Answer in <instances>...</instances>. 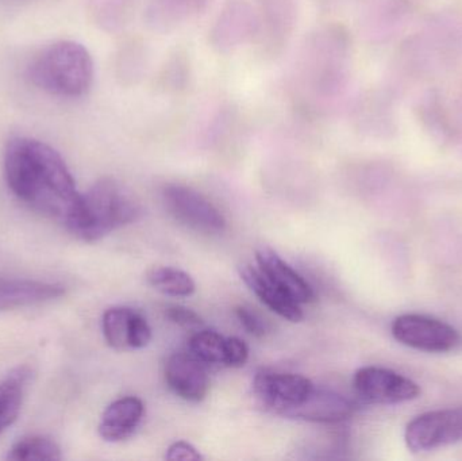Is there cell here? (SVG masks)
Returning a JSON list of instances; mask_svg holds the SVG:
<instances>
[{
  "mask_svg": "<svg viewBox=\"0 0 462 461\" xmlns=\"http://www.w3.org/2000/svg\"><path fill=\"white\" fill-rule=\"evenodd\" d=\"M314 389L304 376L276 371H260L253 381V392L261 405L284 417L299 408Z\"/></svg>",
  "mask_w": 462,
  "mask_h": 461,
  "instance_id": "cell-9",
  "label": "cell"
},
{
  "mask_svg": "<svg viewBox=\"0 0 462 461\" xmlns=\"http://www.w3.org/2000/svg\"><path fill=\"white\" fill-rule=\"evenodd\" d=\"M165 381L181 400L202 402L210 390L208 365L192 352H178L165 364Z\"/></svg>",
  "mask_w": 462,
  "mask_h": 461,
  "instance_id": "cell-12",
  "label": "cell"
},
{
  "mask_svg": "<svg viewBox=\"0 0 462 461\" xmlns=\"http://www.w3.org/2000/svg\"><path fill=\"white\" fill-rule=\"evenodd\" d=\"M249 357V349L244 341L236 337L227 338V359L226 367L241 368Z\"/></svg>",
  "mask_w": 462,
  "mask_h": 461,
  "instance_id": "cell-29",
  "label": "cell"
},
{
  "mask_svg": "<svg viewBox=\"0 0 462 461\" xmlns=\"http://www.w3.org/2000/svg\"><path fill=\"white\" fill-rule=\"evenodd\" d=\"M236 314L245 330L254 337H263L268 332L265 321L252 309L246 308V306H238L236 309Z\"/></svg>",
  "mask_w": 462,
  "mask_h": 461,
  "instance_id": "cell-28",
  "label": "cell"
},
{
  "mask_svg": "<svg viewBox=\"0 0 462 461\" xmlns=\"http://www.w3.org/2000/svg\"><path fill=\"white\" fill-rule=\"evenodd\" d=\"M162 199L171 216L195 232L221 235L226 229L224 214L205 195L189 187L170 184L162 191Z\"/></svg>",
  "mask_w": 462,
  "mask_h": 461,
  "instance_id": "cell-6",
  "label": "cell"
},
{
  "mask_svg": "<svg viewBox=\"0 0 462 461\" xmlns=\"http://www.w3.org/2000/svg\"><path fill=\"white\" fill-rule=\"evenodd\" d=\"M189 68L186 57L183 54H175L162 69V81L164 88L170 91H179L186 87L189 81Z\"/></svg>",
  "mask_w": 462,
  "mask_h": 461,
  "instance_id": "cell-26",
  "label": "cell"
},
{
  "mask_svg": "<svg viewBox=\"0 0 462 461\" xmlns=\"http://www.w3.org/2000/svg\"><path fill=\"white\" fill-rule=\"evenodd\" d=\"M8 189L32 210L68 226L80 205L72 173L56 149L42 141L15 137L5 152Z\"/></svg>",
  "mask_w": 462,
  "mask_h": 461,
  "instance_id": "cell-1",
  "label": "cell"
},
{
  "mask_svg": "<svg viewBox=\"0 0 462 461\" xmlns=\"http://www.w3.org/2000/svg\"><path fill=\"white\" fill-rule=\"evenodd\" d=\"M257 42L261 56L276 59L287 48L298 22L295 0H257Z\"/></svg>",
  "mask_w": 462,
  "mask_h": 461,
  "instance_id": "cell-11",
  "label": "cell"
},
{
  "mask_svg": "<svg viewBox=\"0 0 462 461\" xmlns=\"http://www.w3.org/2000/svg\"><path fill=\"white\" fill-rule=\"evenodd\" d=\"M65 294V287L27 279H3L0 281V311L27 308L59 300Z\"/></svg>",
  "mask_w": 462,
  "mask_h": 461,
  "instance_id": "cell-15",
  "label": "cell"
},
{
  "mask_svg": "<svg viewBox=\"0 0 462 461\" xmlns=\"http://www.w3.org/2000/svg\"><path fill=\"white\" fill-rule=\"evenodd\" d=\"M239 275L255 297L277 316L290 322H300L303 319L300 305L272 283L260 270L252 265H242Z\"/></svg>",
  "mask_w": 462,
  "mask_h": 461,
  "instance_id": "cell-18",
  "label": "cell"
},
{
  "mask_svg": "<svg viewBox=\"0 0 462 461\" xmlns=\"http://www.w3.org/2000/svg\"><path fill=\"white\" fill-rule=\"evenodd\" d=\"M145 408L143 401L135 397L121 398L111 403L99 424L100 438L108 443L127 440L137 429Z\"/></svg>",
  "mask_w": 462,
  "mask_h": 461,
  "instance_id": "cell-19",
  "label": "cell"
},
{
  "mask_svg": "<svg viewBox=\"0 0 462 461\" xmlns=\"http://www.w3.org/2000/svg\"><path fill=\"white\" fill-rule=\"evenodd\" d=\"M106 343L116 351L145 348L152 340L148 321L129 308H111L103 314Z\"/></svg>",
  "mask_w": 462,
  "mask_h": 461,
  "instance_id": "cell-13",
  "label": "cell"
},
{
  "mask_svg": "<svg viewBox=\"0 0 462 461\" xmlns=\"http://www.w3.org/2000/svg\"><path fill=\"white\" fill-rule=\"evenodd\" d=\"M346 32L338 26L317 27L299 51L292 75V100L301 115L322 116L345 84Z\"/></svg>",
  "mask_w": 462,
  "mask_h": 461,
  "instance_id": "cell-2",
  "label": "cell"
},
{
  "mask_svg": "<svg viewBox=\"0 0 462 461\" xmlns=\"http://www.w3.org/2000/svg\"><path fill=\"white\" fill-rule=\"evenodd\" d=\"M94 76V60L88 49L69 40L46 46L27 67V78L32 86L67 99L88 94Z\"/></svg>",
  "mask_w": 462,
  "mask_h": 461,
  "instance_id": "cell-3",
  "label": "cell"
},
{
  "mask_svg": "<svg viewBox=\"0 0 462 461\" xmlns=\"http://www.w3.org/2000/svg\"><path fill=\"white\" fill-rule=\"evenodd\" d=\"M148 51L145 43L141 41H132L125 46L121 53V78L126 83L135 84L143 80L148 69Z\"/></svg>",
  "mask_w": 462,
  "mask_h": 461,
  "instance_id": "cell-25",
  "label": "cell"
},
{
  "mask_svg": "<svg viewBox=\"0 0 462 461\" xmlns=\"http://www.w3.org/2000/svg\"><path fill=\"white\" fill-rule=\"evenodd\" d=\"M30 376L29 368L21 367L0 383V436L18 419Z\"/></svg>",
  "mask_w": 462,
  "mask_h": 461,
  "instance_id": "cell-20",
  "label": "cell"
},
{
  "mask_svg": "<svg viewBox=\"0 0 462 461\" xmlns=\"http://www.w3.org/2000/svg\"><path fill=\"white\" fill-rule=\"evenodd\" d=\"M404 441L414 454L462 443V406L428 411L415 417L407 425Z\"/></svg>",
  "mask_w": 462,
  "mask_h": 461,
  "instance_id": "cell-7",
  "label": "cell"
},
{
  "mask_svg": "<svg viewBox=\"0 0 462 461\" xmlns=\"http://www.w3.org/2000/svg\"><path fill=\"white\" fill-rule=\"evenodd\" d=\"M255 259H257L258 270L299 305L314 300L315 294L312 287L284 260L280 259V256H277L272 249H258Z\"/></svg>",
  "mask_w": 462,
  "mask_h": 461,
  "instance_id": "cell-16",
  "label": "cell"
},
{
  "mask_svg": "<svg viewBox=\"0 0 462 461\" xmlns=\"http://www.w3.org/2000/svg\"><path fill=\"white\" fill-rule=\"evenodd\" d=\"M258 29L257 8L246 0H226L211 26L208 41L214 51L229 54L245 43L255 41Z\"/></svg>",
  "mask_w": 462,
  "mask_h": 461,
  "instance_id": "cell-8",
  "label": "cell"
},
{
  "mask_svg": "<svg viewBox=\"0 0 462 461\" xmlns=\"http://www.w3.org/2000/svg\"><path fill=\"white\" fill-rule=\"evenodd\" d=\"M355 410V403L347 398L337 392L314 389L310 397L299 408L293 409L287 417L303 421L336 424L350 419Z\"/></svg>",
  "mask_w": 462,
  "mask_h": 461,
  "instance_id": "cell-17",
  "label": "cell"
},
{
  "mask_svg": "<svg viewBox=\"0 0 462 461\" xmlns=\"http://www.w3.org/2000/svg\"><path fill=\"white\" fill-rule=\"evenodd\" d=\"M211 2L213 0H148L143 18L152 32L167 34L202 15Z\"/></svg>",
  "mask_w": 462,
  "mask_h": 461,
  "instance_id": "cell-14",
  "label": "cell"
},
{
  "mask_svg": "<svg viewBox=\"0 0 462 461\" xmlns=\"http://www.w3.org/2000/svg\"><path fill=\"white\" fill-rule=\"evenodd\" d=\"M140 206L111 178L100 179L86 194L67 229L87 243L102 240L119 227L137 221Z\"/></svg>",
  "mask_w": 462,
  "mask_h": 461,
  "instance_id": "cell-4",
  "label": "cell"
},
{
  "mask_svg": "<svg viewBox=\"0 0 462 461\" xmlns=\"http://www.w3.org/2000/svg\"><path fill=\"white\" fill-rule=\"evenodd\" d=\"M146 281L157 291L170 297H191L197 286L194 279L172 267H154L146 273Z\"/></svg>",
  "mask_w": 462,
  "mask_h": 461,
  "instance_id": "cell-22",
  "label": "cell"
},
{
  "mask_svg": "<svg viewBox=\"0 0 462 461\" xmlns=\"http://www.w3.org/2000/svg\"><path fill=\"white\" fill-rule=\"evenodd\" d=\"M8 460L14 461H57L61 460V449L56 441L41 436L22 438L11 447L7 455Z\"/></svg>",
  "mask_w": 462,
  "mask_h": 461,
  "instance_id": "cell-24",
  "label": "cell"
},
{
  "mask_svg": "<svg viewBox=\"0 0 462 461\" xmlns=\"http://www.w3.org/2000/svg\"><path fill=\"white\" fill-rule=\"evenodd\" d=\"M393 338L402 346L429 354H445L457 348L460 333L452 325L423 314H403L391 325Z\"/></svg>",
  "mask_w": 462,
  "mask_h": 461,
  "instance_id": "cell-5",
  "label": "cell"
},
{
  "mask_svg": "<svg viewBox=\"0 0 462 461\" xmlns=\"http://www.w3.org/2000/svg\"><path fill=\"white\" fill-rule=\"evenodd\" d=\"M189 352L206 365L226 367L227 338L214 330H200L189 340Z\"/></svg>",
  "mask_w": 462,
  "mask_h": 461,
  "instance_id": "cell-23",
  "label": "cell"
},
{
  "mask_svg": "<svg viewBox=\"0 0 462 461\" xmlns=\"http://www.w3.org/2000/svg\"><path fill=\"white\" fill-rule=\"evenodd\" d=\"M353 386L361 400L374 405H399L420 397V384L382 367H364L356 373Z\"/></svg>",
  "mask_w": 462,
  "mask_h": 461,
  "instance_id": "cell-10",
  "label": "cell"
},
{
  "mask_svg": "<svg viewBox=\"0 0 462 461\" xmlns=\"http://www.w3.org/2000/svg\"><path fill=\"white\" fill-rule=\"evenodd\" d=\"M165 459L191 461L202 460L203 456L191 444L186 443V441H178V443H173L172 446L168 448Z\"/></svg>",
  "mask_w": 462,
  "mask_h": 461,
  "instance_id": "cell-30",
  "label": "cell"
},
{
  "mask_svg": "<svg viewBox=\"0 0 462 461\" xmlns=\"http://www.w3.org/2000/svg\"><path fill=\"white\" fill-rule=\"evenodd\" d=\"M135 0H88L97 26L107 32H122L132 21Z\"/></svg>",
  "mask_w": 462,
  "mask_h": 461,
  "instance_id": "cell-21",
  "label": "cell"
},
{
  "mask_svg": "<svg viewBox=\"0 0 462 461\" xmlns=\"http://www.w3.org/2000/svg\"><path fill=\"white\" fill-rule=\"evenodd\" d=\"M165 317H167L172 324L186 327V329H198V327L203 325L199 314L195 313L191 309L184 308V306L180 305L168 306V308L165 309Z\"/></svg>",
  "mask_w": 462,
  "mask_h": 461,
  "instance_id": "cell-27",
  "label": "cell"
}]
</instances>
